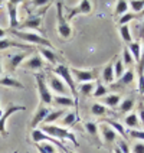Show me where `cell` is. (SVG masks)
<instances>
[{
	"mask_svg": "<svg viewBox=\"0 0 144 153\" xmlns=\"http://www.w3.org/2000/svg\"><path fill=\"white\" fill-rule=\"evenodd\" d=\"M102 123H105L107 126H110L115 133H120L123 137H126L127 136V131H126V128L123 127V124L121 123H118V121H115V120H112V119H105V120H102Z\"/></svg>",
	"mask_w": 144,
	"mask_h": 153,
	"instance_id": "obj_19",
	"label": "cell"
},
{
	"mask_svg": "<svg viewBox=\"0 0 144 153\" xmlns=\"http://www.w3.org/2000/svg\"><path fill=\"white\" fill-rule=\"evenodd\" d=\"M120 35H121L123 41L127 43V45H130V43L133 42V38H131V32H130V26H128V25L120 26Z\"/></svg>",
	"mask_w": 144,
	"mask_h": 153,
	"instance_id": "obj_29",
	"label": "cell"
},
{
	"mask_svg": "<svg viewBox=\"0 0 144 153\" xmlns=\"http://www.w3.org/2000/svg\"><path fill=\"white\" fill-rule=\"evenodd\" d=\"M22 65L26 69H42L45 64H43V59L41 58V55H35L32 58H29L26 62H23Z\"/></svg>",
	"mask_w": 144,
	"mask_h": 153,
	"instance_id": "obj_17",
	"label": "cell"
},
{
	"mask_svg": "<svg viewBox=\"0 0 144 153\" xmlns=\"http://www.w3.org/2000/svg\"><path fill=\"white\" fill-rule=\"evenodd\" d=\"M133 19H136V15H134V13H126V15H123V16L120 17L118 23H120V26L128 25V23H130Z\"/></svg>",
	"mask_w": 144,
	"mask_h": 153,
	"instance_id": "obj_38",
	"label": "cell"
},
{
	"mask_svg": "<svg viewBox=\"0 0 144 153\" xmlns=\"http://www.w3.org/2000/svg\"><path fill=\"white\" fill-rule=\"evenodd\" d=\"M56 9H58V32H59V36L64 38V39H68L71 33H72V30H71V27H69V25L66 23V20L64 17V13H62L64 7H62L61 1L56 3Z\"/></svg>",
	"mask_w": 144,
	"mask_h": 153,
	"instance_id": "obj_5",
	"label": "cell"
},
{
	"mask_svg": "<svg viewBox=\"0 0 144 153\" xmlns=\"http://www.w3.org/2000/svg\"><path fill=\"white\" fill-rule=\"evenodd\" d=\"M94 88H95V85L92 82H84V84L79 85L78 94H81L82 97H88V95H91L94 93Z\"/></svg>",
	"mask_w": 144,
	"mask_h": 153,
	"instance_id": "obj_27",
	"label": "cell"
},
{
	"mask_svg": "<svg viewBox=\"0 0 144 153\" xmlns=\"http://www.w3.org/2000/svg\"><path fill=\"white\" fill-rule=\"evenodd\" d=\"M0 85H4V87H9V88H19V90L25 88L22 82H19L13 76H9V75H4L0 78Z\"/></svg>",
	"mask_w": 144,
	"mask_h": 153,
	"instance_id": "obj_18",
	"label": "cell"
},
{
	"mask_svg": "<svg viewBox=\"0 0 144 153\" xmlns=\"http://www.w3.org/2000/svg\"><path fill=\"white\" fill-rule=\"evenodd\" d=\"M52 74L56 76H61L62 78V81L65 82V85L69 88V91L72 94V97H74V100L75 102L78 104V90H76V85H75V79H74V76L71 75V71L66 65H58L56 68L52 69Z\"/></svg>",
	"mask_w": 144,
	"mask_h": 153,
	"instance_id": "obj_2",
	"label": "cell"
},
{
	"mask_svg": "<svg viewBox=\"0 0 144 153\" xmlns=\"http://www.w3.org/2000/svg\"><path fill=\"white\" fill-rule=\"evenodd\" d=\"M137 116H138V120L141 121L140 124H143V126H144V104H143V102L138 105V114H137Z\"/></svg>",
	"mask_w": 144,
	"mask_h": 153,
	"instance_id": "obj_42",
	"label": "cell"
},
{
	"mask_svg": "<svg viewBox=\"0 0 144 153\" xmlns=\"http://www.w3.org/2000/svg\"><path fill=\"white\" fill-rule=\"evenodd\" d=\"M143 75H144V72H143Z\"/></svg>",
	"mask_w": 144,
	"mask_h": 153,
	"instance_id": "obj_54",
	"label": "cell"
},
{
	"mask_svg": "<svg viewBox=\"0 0 144 153\" xmlns=\"http://www.w3.org/2000/svg\"><path fill=\"white\" fill-rule=\"evenodd\" d=\"M123 64H124V67H126V65H127V67L134 65V59H133V56H131V53H130L127 46H126L124 51H123Z\"/></svg>",
	"mask_w": 144,
	"mask_h": 153,
	"instance_id": "obj_37",
	"label": "cell"
},
{
	"mask_svg": "<svg viewBox=\"0 0 144 153\" xmlns=\"http://www.w3.org/2000/svg\"><path fill=\"white\" fill-rule=\"evenodd\" d=\"M49 87L52 88V91H55L58 95H66L69 93V88L65 85V82L59 76L53 75V74L49 75Z\"/></svg>",
	"mask_w": 144,
	"mask_h": 153,
	"instance_id": "obj_9",
	"label": "cell"
},
{
	"mask_svg": "<svg viewBox=\"0 0 144 153\" xmlns=\"http://www.w3.org/2000/svg\"><path fill=\"white\" fill-rule=\"evenodd\" d=\"M39 52H41V55H42L43 58H46L51 64H56L58 56H56V53L53 52V49H49V48H43V46H41V48H39Z\"/></svg>",
	"mask_w": 144,
	"mask_h": 153,
	"instance_id": "obj_24",
	"label": "cell"
},
{
	"mask_svg": "<svg viewBox=\"0 0 144 153\" xmlns=\"http://www.w3.org/2000/svg\"><path fill=\"white\" fill-rule=\"evenodd\" d=\"M38 145L42 147L43 150L46 153H56V150H55V147L51 145V143H48V142H43V143H38Z\"/></svg>",
	"mask_w": 144,
	"mask_h": 153,
	"instance_id": "obj_39",
	"label": "cell"
},
{
	"mask_svg": "<svg viewBox=\"0 0 144 153\" xmlns=\"http://www.w3.org/2000/svg\"><path fill=\"white\" fill-rule=\"evenodd\" d=\"M117 147H118L123 153H130V149H128V145H127V142H126V140H120Z\"/></svg>",
	"mask_w": 144,
	"mask_h": 153,
	"instance_id": "obj_41",
	"label": "cell"
},
{
	"mask_svg": "<svg viewBox=\"0 0 144 153\" xmlns=\"http://www.w3.org/2000/svg\"><path fill=\"white\" fill-rule=\"evenodd\" d=\"M27 55H29V53H27V51L15 53V55L10 58V69H12V71H15L19 65H22V62L25 61V58L27 56Z\"/></svg>",
	"mask_w": 144,
	"mask_h": 153,
	"instance_id": "obj_21",
	"label": "cell"
},
{
	"mask_svg": "<svg viewBox=\"0 0 144 153\" xmlns=\"http://www.w3.org/2000/svg\"><path fill=\"white\" fill-rule=\"evenodd\" d=\"M120 100H121V97L118 94H110V95H107L104 98V104L107 107H110V108H114V107H117L120 104Z\"/></svg>",
	"mask_w": 144,
	"mask_h": 153,
	"instance_id": "obj_25",
	"label": "cell"
},
{
	"mask_svg": "<svg viewBox=\"0 0 144 153\" xmlns=\"http://www.w3.org/2000/svg\"><path fill=\"white\" fill-rule=\"evenodd\" d=\"M52 101L55 104H58V105H62V107H74L75 105V114L78 116V104L75 102L74 98H71L68 95H55L52 98Z\"/></svg>",
	"mask_w": 144,
	"mask_h": 153,
	"instance_id": "obj_13",
	"label": "cell"
},
{
	"mask_svg": "<svg viewBox=\"0 0 144 153\" xmlns=\"http://www.w3.org/2000/svg\"><path fill=\"white\" fill-rule=\"evenodd\" d=\"M35 4H36V6H43V4H48V1L41 0V1H35Z\"/></svg>",
	"mask_w": 144,
	"mask_h": 153,
	"instance_id": "obj_44",
	"label": "cell"
},
{
	"mask_svg": "<svg viewBox=\"0 0 144 153\" xmlns=\"http://www.w3.org/2000/svg\"><path fill=\"white\" fill-rule=\"evenodd\" d=\"M26 107H23V105H9L7 108H6V111L1 114V117H0V134L3 137H6L9 134L7 130H6V121H7V119L13 114V113H16V111H25Z\"/></svg>",
	"mask_w": 144,
	"mask_h": 153,
	"instance_id": "obj_7",
	"label": "cell"
},
{
	"mask_svg": "<svg viewBox=\"0 0 144 153\" xmlns=\"http://www.w3.org/2000/svg\"><path fill=\"white\" fill-rule=\"evenodd\" d=\"M133 107H134V98H126L124 101L120 104L118 110L121 111V114H126V113L133 110Z\"/></svg>",
	"mask_w": 144,
	"mask_h": 153,
	"instance_id": "obj_30",
	"label": "cell"
},
{
	"mask_svg": "<svg viewBox=\"0 0 144 153\" xmlns=\"http://www.w3.org/2000/svg\"><path fill=\"white\" fill-rule=\"evenodd\" d=\"M1 114H3V110H1V102H0V117H1Z\"/></svg>",
	"mask_w": 144,
	"mask_h": 153,
	"instance_id": "obj_48",
	"label": "cell"
},
{
	"mask_svg": "<svg viewBox=\"0 0 144 153\" xmlns=\"http://www.w3.org/2000/svg\"><path fill=\"white\" fill-rule=\"evenodd\" d=\"M127 48L131 53V56H133V59H134V64H138L140 56H141V45L138 42H131Z\"/></svg>",
	"mask_w": 144,
	"mask_h": 153,
	"instance_id": "obj_22",
	"label": "cell"
},
{
	"mask_svg": "<svg viewBox=\"0 0 144 153\" xmlns=\"http://www.w3.org/2000/svg\"><path fill=\"white\" fill-rule=\"evenodd\" d=\"M114 153H123V152H121V150H120L118 147H115V150H114Z\"/></svg>",
	"mask_w": 144,
	"mask_h": 153,
	"instance_id": "obj_47",
	"label": "cell"
},
{
	"mask_svg": "<svg viewBox=\"0 0 144 153\" xmlns=\"http://www.w3.org/2000/svg\"><path fill=\"white\" fill-rule=\"evenodd\" d=\"M66 153H75V152H72V150H68V152H66Z\"/></svg>",
	"mask_w": 144,
	"mask_h": 153,
	"instance_id": "obj_51",
	"label": "cell"
},
{
	"mask_svg": "<svg viewBox=\"0 0 144 153\" xmlns=\"http://www.w3.org/2000/svg\"><path fill=\"white\" fill-rule=\"evenodd\" d=\"M75 121H78V116H76L75 113H68V114H65L64 116V120H62V123H64V126H72V124H75Z\"/></svg>",
	"mask_w": 144,
	"mask_h": 153,
	"instance_id": "obj_36",
	"label": "cell"
},
{
	"mask_svg": "<svg viewBox=\"0 0 144 153\" xmlns=\"http://www.w3.org/2000/svg\"><path fill=\"white\" fill-rule=\"evenodd\" d=\"M91 111H92L94 116H105L107 114V107L104 104L95 102V104H92V107H91Z\"/></svg>",
	"mask_w": 144,
	"mask_h": 153,
	"instance_id": "obj_34",
	"label": "cell"
},
{
	"mask_svg": "<svg viewBox=\"0 0 144 153\" xmlns=\"http://www.w3.org/2000/svg\"><path fill=\"white\" fill-rule=\"evenodd\" d=\"M12 46H15V48H22V49H25V51H33V48L30 46V45H23V43H19V42H15V41H12V39H0V51H3V49H7V48H12Z\"/></svg>",
	"mask_w": 144,
	"mask_h": 153,
	"instance_id": "obj_16",
	"label": "cell"
},
{
	"mask_svg": "<svg viewBox=\"0 0 144 153\" xmlns=\"http://www.w3.org/2000/svg\"><path fill=\"white\" fill-rule=\"evenodd\" d=\"M102 79H104V82L105 84H112L114 82V79H115V76H114V64H108L105 68L102 69Z\"/></svg>",
	"mask_w": 144,
	"mask_h": 153,
	"instance_id": "obj_20",
	"label": "cell"
},
{
	"mask_svg": "<svg viewBox=\"0 0 144 153\" xmlns=\"http://www.w3.org/2000/svg\"><path fill=\"white\" fill-rule=\"evenodd\" d=\"M140 15H141V17H143V19H144V9H143V12H141Z\"/></svg>",
	"mask_w": 144,
	"mask_h": 153,
	"instance_id": "obj_50",
	"label": "cell"
},
{
	"mask_svg": "<svg viewBox=\"0 0 144 153\" xmlns=\"http://www.w3.org/2000/svg\"><path fill=\"white\" fill-rule=\"evenodd\" d=\"M128 6L133 9L134 13H141L144 9V0H131L128 1Z\"/></svg>",
	"mask_w": 144,
	"mask_h": 153,
	"instance_id": "obj_33",
	"label": "cell"
},
{
	"mask_svg": "<svg viewBox=\"0 0 144 153\" xmlns=\"http://www.w3.org/2000/svg\"><path fill=\"white\" fill-rule=\"evenodd\" d=\"M134 78H136V71H134V68H130L124 72V75L121 76L117 82H112V84H111V88L117 90V88L127 87V85H130L133 81H134Z\"/></svg>",
	"mask_w": 144,
	"mask_h": 153,
	"instance_id": "obj_11",
	"label": "cell"
},
{
	"mask_svg": "<svg viewBox=\"0 0 144 153\" xmlns=\"http://www.w3.org/2000/svg\"><path fill=\"white\" fill-rule=\"evenodd\" d=\"M91 10H92V3L89 0H82V1H79V4L74 10H71V13L68 15V19H72L76 15H86Z\"/></svg>",
	"mask_w": 144,
	"mask_h": 153,
	"instance_id": "obj_12",
	"label": "cell"
},
{
	"mask_svg": "<svg viewBox=\"0 0 144 153\" xmlns=\"http://www.w3.org/2000/svg\"><path fill=\"white\" fill-rule=\"evenodd\" d=\"M107 87L105 85H102L101 82H98V84L95 85V88H94V93L92 95L94 97H97V98H100V97H104V95H107Z\"/></svg>",
	"mask_w": 144,
	"mask_h": 153,
	"instance_id": "obj_35",
	"label": "cell"
},
{
	"mask_svg": "<svg viewBox=\"0 0 144 153\" xmlns=\"http://www.w3.org/2000/svg\"><path fill=\"white\" fill-rule=\"evenodd\" d=\"M49 108H48V105H45V104H39V107H38V110L35 111L33 117H32V121H30V128L32 130H35V128L38 127L41 123H43V120H45V117L48 116V113H49Z\"/></svg>",
	"mask_w": 144,
	"mask_h": 153,
	"instance_id": "obj_10",
	"label": "cell"
},
{
	"mask_svg": "<svg viewBox=\"0 0 144 153\" xmlns=\"http://www.w3.org/2000/svg\"><path fill=\"white\" fill-rule=\"evenodd\" d=\"M128 10V1L126 0H118L117 1V4H115V15L117 16H123V15H126Z\"/></svg>",
	"mask_w": 144,
	"mask_h": 153,
	"instance_id": "obj_31",
	"label": "cell"
},
{
	"mask_svg": "<svg viewBox=\"0 0 144 153\" xmlns=\"http://www.w3.org/2000/svg\"><path fill=\"white\" fill-rule=\"evenodd\" d=\"M124 72H126V69H124V64H123V61L117 59L115 61V64H114V76L120 79L121 76L124 75Z\"/></svg>",
	"mask_w": 144,
	"mask_h": 153,
	"instance_id": "obj_32",
	"label": "cell"
},
{
	"mask_svg": "<svg viewBox=\"0 0 144 153\" xmlns=\"http://www.w3.org/2000/svg\"><path fill=\"white\" fill-rule=\"evenodd\" d=\"M59 153H66V152H64V150H61V152Z\"/></svg>",
	"mask_w": 144,
	"mask_h": 153,
	"instance_id": "obj_52",
	"label": "cell"
},
{
	"mask_svg": "<svg viewBox=\"0 0 144 153\" xmlns=\"http://www.w3.org/2000/svg\"><path fill=\"white\" fill-rule=\"evenodd\" d=\"M71 71V75L74 76V79L79 81L81 84L84 82H91L97 78V74L95 71H85V69H76V68H72L69 69Z\"/></svg>",
	"mask_w": 144,
	"mask_h": 153,
	"instance_id": "obj_8",
	"label": "cell"
},
{
	"mask_svg": "<svg viewBox=\"0 0 144 153\" xmlns=\"http://www.w3.org/2000/svg\"><path fill=\"white\" fill-rule=\"evenodd\" d=\"M35 78H36V84H38V91H39V98H41V102L45 104V105H49L52 104V94L46 85V81H45V75L43 74H35Z\"/></svg>",
	"mask_w": 144,
	"mask_h": 153,
	"instance_id": "obj_4",
	"label": "cell"
},
{
	"mask_svg": "<svg viewBox=\"0 0 144 153\" xmlns=\"http://www.w3.org/2000/svg\"><path fill=\"white\" fill-rule=\"evenodd\" d=\"M9 32L12 35H15L19 39L25 41V42H30V43H35V45H41L43 48L52 49V43L49 42L46 38L41 36V35L33 33V32H22V30H9Z\"/></svg>",
	"mask_w": 144,
	"mask_h": 153,
	"instance_id": "obj_3",
	"label": "cell"
},
{
	"mask_svg": "<svg viewBox=\"0 0 144 153\" xmlns=\"http://www.w3.org/2000/svg\"><path fill=\"white\" fill-rule=\"evenodd\" d=\"M140 36L144 38V22H143V26H141V30H140Z\"/></svg>",
	"mask_w": 144,
	"mask_h": 153,
	"instance_id": "obj_46",
	"label": "cell"
},
{
	"mask_svg": "<svg viewBox=\"0 0 144 153\" xmlns=\"http://www.w3.org/2000/svg\"><path fill=\"white\" fill-rule=\"evenodd\" d=\"M124 123L127 124L130 128H133V130H137V128L140 127V120H138V116L137 114H128L126 120H124Z\"/></svg>",
	"mask_w": 144,
	"mask_h": 153,
	"instance_id": "obj_26",
	"label": "cell"
},
{
	"mask_svg": "<svg viewBox=\"0 0 144 153\" xmlns=\"http://www.w3.org/2000/svg\"><path fill=\"white\" fill-rule=\"evenodd\" d=\"M134 153H144V142H138L134 145Z\"/></svg>",
	"mask_w": 144,
	"mask_h": 153,
	"instance_id": "obj_43",
	"label": "cell"
},
{
	"mask_svg": "<svg viewBox=\"0 0 144 153\" xmlns=\"http://www.w3.org/2000/svg\"><path fill=\"white\" fill-rule=\"evenodd\" d=\"M1 4H3V1H0V6H1Z\"/></svg>",
	"mask_w": 144,
	"mask_h": 153,
	"instance_id": "obj_53",
	"label": "cell"
},
{
	"mask_svg": "<svg viewBox=\"0 0 144 153\" xmlns=\"http://www.w3.org/2000/svg\"><path fill=\"white\" fill-rule=\"evenodd\" d=\"M1 71H3V68H1V62H0V75H1Z\"/></svg>",
	"mask_w": 144,
	"mask_h": 153,
	"instance_id": "obj_49",
	"label": "cell"
},
{
	"mask_svg": "<svg viewBox=\"0 0 144 153\" xmlns=\"http://www.w3.org/2000/svg\"><path fill=\"white\" fill-rule=\"evenodd\" d=\"M143 102H144V100H143Z\"/></svg>",
	"mask_w": 144,
	"mask_h": 153,
	"instance_id": "obj_55",
	"label": "cell"
},
{
	"mask_svg": "<svg viewBox=\"0 0 144 153\" xmlns=\"http://www.w3.org/2000/svg\"><path fill=\"white\" fill-rule=\"evenodd\" d=\"M17 6H19V1H15V0L6 1V7L9 12V30H15L16 27H19Z\"/></svg>",
	"mask_w": 144,
	"mask_h": 153,
	"instance_id": "obj_6",
	"label": "cell"
},
{
	"mask_svg": "<svg viewBox=\"0 0 144 153\" xmlns=\"http://www.w3.org/2000/svg\"><path fill=\"white\" fill-rule=\"evenodd\" d=\"M41 131L43 133H46L48 136L53 137V139H56V140H61V139H66L69 142H72L75 146H78V140H76L75 134H72L71 131H68L66 128L64 127H59V126H53V124H42L41 128H39Z\"/></svg>",
	"mask_w": 144,
	"mask_h": 153,
	"instance_id": "obj_1",
	"label": "cell"
},
{
	"mask_svg": "<svg viewBox=\"0 0 144 153\" xmlns=\"http://www.w3.org/2000/svg\"><path fill=\"white\" fill-rule=\"evenodd\" d=\"M128 134L131 137H134V139H140V140H143L144 142V131H141V130H130L128 131Z\"/></svg>",
	"mask_w": 144,
	"mask_h": 153,
	"instance_id": "obj_40",
	"label": "cell"
},
{
	"mask_svg": "<svg viewBox=\"0 0 144 153\" xmlns=\"http://www.w3.org/2000/svg\"><path fill=\"white\" fill-rule=\"evenodd\" d=\"M65 116V110H53V111H49L48 113V116L45 117L43 120V123L45 124H52V123H55V121H58L61 117H64Z\"/></svg>",
	"mask_w": 144,
	"mask_h": 153,
	"instance_id": "obj_23",
	"label": "cell"
},
{
	"mask_svg": "<svg viewBox=\"0 0 144 153\" xmlns=\"http://www.w3.org/2000/svg\"><path fill=\"white\" fill-rule=\"evenodd\" d=\"M41 25H42V19H41V15H30V16L26 19L22 25H19L17 29H23V27H30V29H41Z\"/></svg>",
	"mask_w": 144,
	"mask_h": 153,
	"instance_id": "obj_14",
	"label": "cell"
},
{
	"mask_svg": "<svg viewBox=\"0 0 144 153\" xmlns=\"http://www.w3.org/2000/svg\"><path fill=\"white\" fill-rule=\"evenodd\" d=\"M101 133H102V139H104V145L111 147V145H112V143L115 142V139H117V133L111 127H108L107 124H104L101 127Z\"/></svg>",
	"mask_w": 144,
	"mask_h": 153,
	"instance_id": "obj_15",
	"label": "cell"
},
{
	"mask_svg": "<svg viewBox=\"0 0 144 153\" xmlns=\"http://www.w3.org/2000/svg\"><path fill=\"white\" fill-rule=\"evenodd\" d=\"M4 35H6V32L0 27V39H4Z\"/></svg>",
	"mask_w": 144,
	"mask_h": 153,
	"instance_id": "obj_45",
	"label": "cell"
},
{
	"mask_svg": "<svg viewBox=\"0 0 144 153\" xmlns=\"http://www.w3.org/2000/svg\"><path fill=\"white\" fill-rule=\"evenodd\" d=\"M85 130H86V133L92 139H95L98 142V126H97V123H94V121L85 123Z\"/></svg>",
	"mask_w": 144,
	"mask_h": 153,
	"instance_id": "obj_28",
	"label": "cell"
}]
</instances>
